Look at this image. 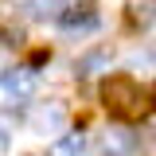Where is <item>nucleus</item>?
Segmentation results:
<instances>
[{
    "label": "nucleus",
    "instance_id": "9",
    "mask_svg": "<svg viewBox=\"0 0 156 156\" xmlns=\"http://www.w3.org/2000/svg\"><path fill=\"white\" fill-rule=\"evenodd\" d=\"M133 66H140V70H152V66H156V51H148V55H133Z\"/></svg>",
    "mask_w": 156,
    "mask_h": 156
},
{
    "label": "nucleus",
    "instance_id": "12",
    "mask_svg": "<svg viewBox=\"0 0 156 156\" xmlns=\"http://www.w3.org/2000/svg\"><path fill=\"white\" fill-rule=\"evenodd\" d=\"M0 70H4V55H0Z\"/></svg>",
    "mask_w": 156,
    "mask_h": 156
},
{
    "label": "nucleus",
    "instance_id": "3",
    "mask_svg": "<svg viewBox=\"0 0 156 156\" xmlns=\"http://www.w3.org/2000/svg\"><path fill=\"white\" fill-rule=\"evenodd\" d=\"M101 156H136V136L129 129H105V136H101Z\"/></svg>",
    "mask_w": 156,
    "mask_h": 156
},
{
    "label": "nucleus",
    "instance_id": "11",
    "mask_svg": "<svg viewBox=\"0 0 156 156\" xmlns=\"http://www.w3.org/2000/svg\"><path fill=\"white\" fill-rule=\"evenodd\" d=\"M105 58H109V55H94V58H86V62H82V70L90 74V70H98V66H105Z\"/></svg>",
    "mask_w": 156,
    "mask_h": 156
},
{
    "label": "nucleus",
    "instance_id": "6",
    "mask_svg": "<svg viewBox=\"0 0 156 156\" xmlns=\"http://www.w3.org/2000/svg\"><path fill=\"white\" fill-rule=\"evenodd\" d=\"M23 8H27V16H35V20H51V16L66 12V0H23Z\"/></svg>",
    "mask_w": 156,
    "mask_h": 156
},
{
    "label": "nucleus",
    "instance_id": "1",
    "mask_svg": "<svg viewBox=\"0 0 156 156\" xmlns=\"http://www.w3.org/2000/svg\"><path fill=\"white\" fill-rule=\"evenodd\" d=\"M101 101H105V109L113 117H140L144 105H148L144 90H140L136 78H129V74H109L105 78V82H101Z\"/></svg>",
    "mask_w": 156,
    "mask_h": 156
},
{
    "label": "nucleus",
    "instance_id": "5",
    "mask_svg": "<svg viewBox=\"0 0 156 156\" xmlns=\"http://www.w3.org/2000/svg\"><path fill=\"white\" fill-rule=\"evenodd\" d=\"M98 23H101V20H98L94 12H70V16H62V35H70V39L94 35Z\"/></svg>",
    "mask_w": 156,
    "mask_h": 156
},
{
    "label": "nucleus",
    "instance_id": "2",
    "mask_svg": "<svg viewBox=\"0 0 156 156\" xmlns=\"http://www.w3.org/2000/svg\"><path fill=\"white\" fill-rule=\"evenodd\" d=\"M35 94L31 70H0V109H16Z\"/></svg>",
    "mask_w": 156,
    "mask_h": 156
},
{
    "label": "nucleus",
    "instance_id": "10",
    "mask_svg": "<svg viewBox=\"0 0 156 156\" xmlns=\"http://www.w3.org/2000/svg\"><path fill=\"white\" fill-rule=\"evenodd\" d=\"M8 144H12V129H8V125L0 121V156L8 152Z\"/></svg>",
    "mask_w": 156,
    "mask_h": 156
},
{
    "label": "nucleus",
    "instance_id": "8",
    "mask_svg": "<svg viewBox=\"0 0 156 156\" xmlns=\"http://www.w3.org/2000/svg\"><path fill=\"white\" fill-rule=\"evenodd\" d=\"M129 16H133V23H140V27L156 23V0H133V4H129Z\"/></svg>",
    "mask_w": 156,
    "mask_h": 156
},
{
    "label": "nucleus",
    "instance_id": "7",
    "mask_svg": "<svg viewBox=\"0 0 156 156\" xmlns=\"http://www.w3.org/2000/svg\"><path fill=\"white\" fill-rule=\"evenodd\" d=\"M82 148H86V140L78 133H62L55 144H51V156H82Z\"/></svg>",
    "mask_w": 156,
    "mask_h": 156
},
{
    "label": "nucleus",
    "instance_id": "4",
    "mask_svg": "<svg viewBox=\"0 0 156 156\" xmlns=\"http://www.w3.org/2000/svg\"><path fill=\"white\" fill-rule=\"evenodd\" d=\"M62 125H66V109H62L58 101L39 105L35 113H31V129H35V133H58Z\"/></svg>",
    "mask_w": 156,
    "mask_h": 156
}]
</instances>
